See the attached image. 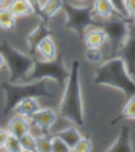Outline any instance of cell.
I'll return each mask as SVG.
<instances>
[{
	"label": "cell",
	"instance_id": "obj_25",
	"mask_svg": "<svg viewBox=\"0 0 135 152\" xmlns=\"http://www.w3.org/2000/svg\"><path fill=\"white\" fill-rule=\"evenodd\" d=\"M125 7H126L127 14L130 19V17L135 12V0H125Z\"/></svg>",
	"mask_w": 135,
	"mask_h": 152
},
{
	"label": "cell",
	"instance_id": "obj_6",
	"mask_svg": "<svg viewBox=\"0 0 135 152\" xmlns=\"http://www.w3.org/2000/svg\"><path fill=\"white\" fill-rule=\"evenodd\" d=\"M34 53L38 55V58L41 61L54 62L57 59L58 51L53 36L51 34L45 36L36 45Z\"/></svg>",
	"mask_w": 135,
	"mask_h": 152
},
{
	"label": "cell",
	"instance_id": "obj_10",
	"mask_svg": "<svg viewBox=\"0 0 135 152\" xmlns=\"http://www.w3.org/2000/svg\"><path fill=\"white\" fill-rule=\"evenodd\" d=\"M5 7L16 18L31 17L37 15V11L28 0H9Z\"/></svg>",
	"mask_w": 135,
	"mask_h": 152
},
{
	"label": "cell",
	"instance_id": "obj_29",
	"mask_svg": "<svg viewBox=\"0 0 135 152\" xmlns=\"http://www.w3.org/2000/svg\"><path fill=\"white\" fill-rule=\"evenodd\" d=\"M7 0H0V7H4L7 5Z\"/></svg>",
	"mask_w": 135,
	"mask_h": 152
},
{
	"label": "cell",
	"instance_id": "obj_9",
	"mask_svg": "<svg viewBox=\"0 0 135 152\" xmlns=\"http://www.w3.org/2000/svg\"><path fill=\"white\" fill-rule=\"evenodd\" d=\"M7 130L9 134L15 135L17 137H21L22 135L32 131L31 119L21 116L19 114H15L14 116L9 118L7 124Z\"/></svg>",
	"mask_w": 135,
	"mask_h": 152
},
{
	"label": "cell",
	"instance_id": "obj_22",
	"mask_svg": "<svg viewBox=\"0 0 135 152\" xmlns=\"http://www.w3.org/2000/svg\"><path fill=\"white\" fill-rule=\"evenodd\" d=\"M93 149V142L88 136L82 135L74 147L73 151L76 152H90Z\"/></svg>",
	"mask_w": 135,
	"mask_h": 152
},
{
	"label": "cell",
	"instance_id": "obj_8",
	"mask_svg": "<svg viewBox=\"0 0 135 152\" xmlns=\"http://www.w3.org/2000/svg\"><path fill=\"white\" fill-rule=\"evenodd\" d=\"M91 11L95 18L101 19L104 21L115 17H120L110 2V0H92Z\"/></svg>",
	"mask_w": 135,
	"mask_h": 152
},
{
	"label": "cell",
	"instance_id": "obj_26",
	"mask_svg": "<svg viewBox=\"0 0 135 152\" xmlns=\"http://www.w3.org/2000/svg\"><path fill=\"white\" fill-rule=\"evenodd\" d=\"M7 66V60H5V56L1 51H0V70H2L4 66Z\"/></svg>",
	"mask_w": 135,
	"mask_h": 152
},
{
	"label": "cell",
	"instance_id": "obj_14",
	"mask_svg": "<svg viewBox=\"0 0 135 152\" xmlns=\"http://www.w3.org/2000/svg\"><path fill=\"white\" fill-rule=\"evenodd\" d=\"M16 17L7 7H0V28L5 31L14 30L16 26Z\"/></svg>",
	"mask_w": 135,
	"mask_h": 152
},
{
	"label": "cell",
	"instance_id": "obj_21",
	"mask_svg": "<svg viewBox=\"0 0 135 152\" xmlns=\"http://www.w3.org/2000/svg\"><path fill=\"white\" fill-rule=\"evenodd\" d=\"M3 149L7 150V151H11V152L22 151L21 145H20V138L15 135H12V134H9L7 142H5V145Z\"/></svg>",
	"mask_w": 135,
	"mask_h": 152
},
{
	"label": "cell",
	"instance_id": "obj_3",
	"mask_svg": "<svg viewBox=\"0 0 135 152\" xmlns=\"http://www.w3.org/2000/svg\"><path fill=\"white\" fill-rule=\"evenodd\" d=\"M0 51L5 56L7 66L11 76V83H22L24 79L30 77L35 64L31 57L26 56V54L4 42L1 45Z\"/></svg>",
	"mask_w": 135,
	"mask_h": 152
},
{
	"label": "cell",
	"instance_id": "obj_24",
	"mask_svg": "<svg viewBox=\"0 0 135 152\" xmlns=\"http://www.w3.org/2000/svg\"><path fill=\"white\" fill-rule=\"evenodd\" d=\"M9 135V133L7 132V128H2V127H0V150L4 148L5 142H7Z\"/></svg>",
	"mask_w": 135,
	"mask_h": 152
},
{
	"label": "cell",
	"instance_id": "obj_20",
	"mask_svg": "<svg viewBox=\"0 0 135 152\" xmlns=\"http://www.w3.org/2000/svg\"><path fill=\"white\" fill-rule=\"evenodd\" d=\"M51 145H52V152H70L72 151L70 147L66 145V142L57 134L52 135L51 138Z\"/></svg>",
	"mask_w": 135,
	"mask_h": 152
},
{
	"label": "cell",
	"instance_id": "obj_17",
	"mask_svg": "<svg viewBox=\"0 0 135 152\" xmlns=\"http://www.w3.org/2000/svg\"><path fill=\"white\" fill-rule=\"evenodd\" d=\"M51 138L52 135H50L49 133H40L36 135V151L52 152Z\"/></svg>",
	"mask_w": 135,
	"mask_h": 152
},
{
	"label": "cell",
	"instance_id": "obj_16",
	"mask_svg": "<svg viewBox=\"0 0 135 152\" xmlns=\"http://www.w3.org/2000/svg\"><path fill=\"white\" fill-rule=\"evenodd\" d=\"M83 56L90 64H99L104 61V51L100 48H85Z\"/></svg>",
	"mask_w": 135,
	"mask_h": 152
},
{
	"label": "cell",
	"instance_id": "obj_1",
	"mask_svg": "<svg viewBox=\"0 0 135 152\" xmlns=\"http://www.w3.org/2000/svg\"><path fill=\"white\" fill-rule=\"evenodd\" d=\"M58 114L66 121L80 127L85 123V102L80 81V64L73 61L66 76L58 104Z\"/></svg>",
	"mask_w": 135,
	"mask_h": 152
},
{
	"label": "cell",
	"instance_id": "obj_30",
	"mask_svg": "<svg viewBox=\"0 0 135 152\" xmlns=\"http://www.w3.org/2000/svg\"><path fill=\"white\" fill-rule=\"evenodd\" d=\"M130 19H131V20H132L133 24H134V26H135V12L133 13V15H132V16L130 17Z\"/></svg>",
	"mask_w": 135,
	"mask_h": 152
},
{
	"label": "cell",
	"instance_id": "obj_27",
	"mask_svg": "<svg viewBox=\"0 0 135 152\" xmlns=\"http://www.w3.org/2000/svg\"><path fill=\"white\" fill-rule=\"evenodd\" d=\"M28 1L34 5V7L36 9V11H38V9H39V7H40L41 1H42V0H28Z\"/></svg>",
	"mask_w": 135,
	"mask_h": 152
},
{
	"label": "cell",
	"instance_id": "obj_23",
	"mask_svg": "<svg viewBox=\"0 0 135 152\" xmlns=\"http://www.w3.org/2000/svg\"><path fill=\"white\" fill-rule=\"evenodd\" d=\"M110 2L114 7V9L116 10V12L121 18L129 19V16L127 14L126 7H125V0H110Z\"/></svg>",
	"mask_w": 135,
	"mask_h": 152
},
{
	"label": "cell",
	"instance_id": "obj_4",
	"mask_svg": "<svg viewBox=\"0 0 135 152\" xmlns=\"http://www.w3.org/2000/svg\"><path fill=\"white\" fill-rule=\"evenodd\" d=\"M58 112L50 107H41L31 118L32 128H36L40 133H49L58 119ZM38 135V134H37Z\"/></svg>",
	"mask_w": 135,
	"mask_h": 152
},
{
	"label": "cell",
	"instance_id": "obj_11",
	"mask_svg": "<svg viewBox=\"0 0 135 152\" xmlns=\"http://www.w3.org/2000/svg\"><path fill=\"white\" fill-rule=\"evenodd\" d=\"M64 7V0H42L37 15L42 19H51Z\"/></svg>",
	"mask_w": 135,
	"mask_h": 152
},
{
	"label": "cell",
	"instance_id": "obj_2",
	"mask_svg": "<svg viewBox=\"0 0 135 152\" xmlns=\"http://www.w3.org/2000/svg\"><path fill=\"white\" fill-rule=\"evenodd\" d=\"M95 81L117 89L128 96L135 94V80L123 57H113L99 64L95 74Z\"/></svg>",
	"mask_w": 135,
	"mask_h": 152
},
{
	"label": "cell",
	"instance_id": "obj_15",
	"mask_svg": "<svg viewBox=\"0 0 135 152\" xmlns=\"http://www.w3.org/2000/svg\"><path fill=\"white\" fill-rule=\"evenodd\" d=\"M111 151H129L132 150L130 142V137H129L128 129H123L116 138V140L113 142V145L109 148Z\"/></svg>",
	"mask_w": 135,
	"mask_h": 152
},
{
	"label": "cell",
	"instance_id": "obj_28",
	"mask_svg": "<svg viewBox=\"0 0 135 152\" xmlns=\"http://www.w3.org/2000/svg\"><path fill=\"white\" fill-rule=\"evenodd\" d=\"M75 1L76 3H78V4H85V3H88L90 0H73Z\"/></svg>",
	"mask_w": 135,
	"mask_h": 152
},
{
	"label": "cell",
	"instance_id": "obj_12",
	"mask_svg": "<svg viewBox=\"0 0 135 152\" xmlns=\"http://www.w3.org/2000/svg\"><path fill=\"white\" fill-rule=\"evenodd\" d=\"M56 134L58 136H60V137L66 142V145L69 146L72 151H73L76 144L78 142V140H80L81 136H82L81 132L79 131L78 127L76 126V125H73V124L70 125V126H66V127H64V128L60 129Z\"/></svg>",
	"mask_w": 135,
	"mask_h": 152
},
{
	"label": "cell",
	"instance_id": "obj_18",
	"mask_svg": "<svg viewBox=\"0 0 135 152\" xmlns=\"http://www.w3.org/2000/svg\"><path fill=\"white\" fill-rule=\"evenodd\" d=\"M22 151H36V135L33 132H28L20 137Z\"/></svg>",
	"mask_w": 135,
	"mask_h": 152
},
{
	"label": "cell",
	"instance_id": "obj_13",
	"mask_svg": "<svg viewBox=\"0 0 135 152\" xmlns=\"http://www.w3.org/2000/svg\"><path fill=\"white\" fill-rule=\"evenodd\" d=\"M50 32L47 30V26L43 23L37 24L35 28L32 30V32L26 36V43H28V49L31 51H35L36 45H38V42L42 39L45 36L49 35Z\"/></svg>",
	"mask_w": 135,
	"mask_h": 152
},
{
	"label": "cell",
	"instance_id": "obj_19",
	"mask_svg": "<svg viewBox=\"0 0 135 152\" xmlns=\"http://www.w3.org/2000/svg\"><path fill=\"white\" fill-rule=\"evenodd\" d=\"M123 116L130 121H135V94L129 96L128 100L123 108Z\"/></svg>",
	"mask_w": 135,
	"mask_h": 152
},
{
	"label": "cell",
	"instance_id": "obj_7",
	"mask_svg": "<svg viewBox=\"0 0 135 152\" xmlns=\"http://www.w3.org/2000/svg\"><path fill=\"white\" fill-rule=\"evenodd\" d=\"M41 108V104L36 96H24L20 98L13 107L15 114L31 119L32 116Z\"/></svg>",
	"mask_w": 135,
	"mask_h": 152
},
{
	"label": "cell",
	"instance_id": "obj_5",
	"mask_svg": "<svg viewBox=\"0 0 135 152\" xmlns=\"http://www.w3.org/2000/svg\"><path fill=\"white\" fill-rule=\"evenodd\" d=\"M85 48H102L109 42V36L104 26H90L83 31Z\"/></svg>",
	"mask_w": 135,
	"mask_h": 152
}]
</instances>
